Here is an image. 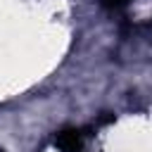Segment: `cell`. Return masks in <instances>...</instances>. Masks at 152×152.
<instances>
[{"label": "cell", "instance_id": "6da1fadb", "mask_svg": "<svg viewBox=\"0 0 152 152\" xmlns=\"http://www.w3.org/2000/svg\"><path fill=\"white\" fill-rule=\"evenodd\" d=\"M57 142H59V147L64 152H78L81 150V135H78V131H64L57 138Z\"/></svg>", "mask_w": 152, "mask_h": 152}]
</instances>
